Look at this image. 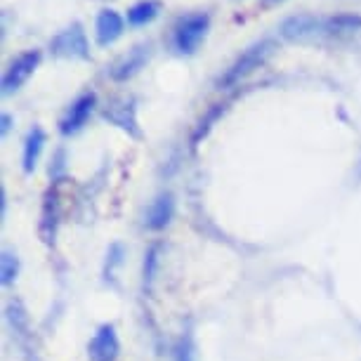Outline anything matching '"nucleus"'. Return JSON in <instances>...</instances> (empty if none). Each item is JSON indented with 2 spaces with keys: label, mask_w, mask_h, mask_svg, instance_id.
<instances>
[{
  "label": "nucleus",
  "mask_w": 361,
  "mask_h": 361,
  "mask_svg": "<svg viewBox=\"0 0 361 361\" xmlns=\"http://www.w3.org/2000/svg\"><path fill=\"white\" fill-rule=\"evenodd\" d=\"M274 47H276L274 40H260V43H253L250 47H246V50L236 57V62L224 71V76H220L217 87H220V90H229V87L238 85L243 78H248L255 69H260V66L267 62L269 54L274 52Z\"/></svg>",
  "instance_id": "f257e3e1"
},
{
  "label": "nucleus",
  "mask_w": 361,
  "mask_h": 361,
  "mask_svg": "<svg viewBox=\"0 0 361 361\" xmlns=\"http://www.w3.org/2000/svg\"><path fill=\"white\" fill-rule=\"evenodd\" d=\"M210 31V15L208 12H194V15L182 17L173 29V47L177 54H194L199 45L206 40Z\"/></svg>",
  "instance_id": "f03ea898"
},
{
  "label": "nucleus",
  "mask_w": 361,
  "mask_h": 361,
  "mask_svg": "<svg viewBox=\"0 0 361 361\" xmlns=\"http://www.w3.org/2000/svg\"><path fill=\"white\" fill-rule=\"evenodd\" d=\"M50 52L62 59H90V43L80 24H71L50 40Z\"/></svg>",
  "instance_id": "7ed1b4c3"
},
{
  "label": "nucleus",
  "mask_w": 361,
  "mask_h": 361,
  "mask_svg": "<svg viewBox=\"0 0 361 361\" xmlns=\"http://www.w3.org/2000/svg\"><path fill=\"white\" fill-rule=\"evenodd\" d=\"M38 64H40V50H26L19 54V57L12 59L10 66L3 73V80H0L3 94L17 92L19 87L31 78V73L38 69Z\"/></svg>",
  "instance_id": "20e7f679"
},
{
  "label": "nucleus",
  "mask_w": 361,
  "mask_h": 361,
  "mask_svg": "<svg viewBox=\"0 0 361 361\" xmlns=\"http://www.w3.org/2000/svg\"><path fill=\"white\" fill-rule=\"evenodd\" d=\"M279 31H281V36L286 40H307V38L329 36L326 33V17L322 15H293L288 19H283Z\"/></svg>",
  "instance_id": "39448f33"
},
{
  "label": "nucleus",
  "mask_w": 361,
  "mask_h": 361,
  "mask_svg": "<svg viewBox=\"0 0 361 361\" xmlns=\"http://www.w3.org/2000/svg\"><path fill=\"white\" fill-rule=\"evenodd\" d=\"M94 106H97V94L94 92H85L80 94L78 99L71 102V106L66 109V114L62 116V121H59V133L64 135V137H69V135H76L78 130H83V126L87 123V118L92 116Z\"/></svg>",
  "instance_id": "423d86ee"
},
{
  "label": "nucleus",
  "mask_w": 361,
  "mask_h": 361,
  "mask_svg": "<svg viewBox=\"0 0 361 361\" xmlns=\"http://www.w3.org/2000/svg\"><path fill=\"white\" fill-rule=\"evenodd\" d=\"M121 354V340L114 324L99 326L92 340L87 343V359L90 361H116Z\"/></svg>",
  "instance_id": "0eeeda50"
},
{
  "label": "nucleus",
  "mask_w": 361,
  "mask_h": 361,
  "mask_svg": "<svg viewBox=\"0 0 361 361\" xmlns=\"http://www.w3.org/2000/svg\"><path fill=\"white\" fill-rule=\"evenodd\" d=\"M149 50H152V47L147 43L135 45L130 52L123 54V57L109 69L111 80H116V83H126V80H130L133 76H137V73L145 69V64L149 62Z\"/></svg>",
  "instance_id": "6e6552de"
},
{
  "label": "nucleus",
  "mask_w": 361,
  "mask_h": 361,
  "mask_svg": "<svg viewBox=\"0 0 361 361\" xmlns=\"http://www.w3.org/2000/svg\"><path fill=\"white\" fill-rule=\"evenodd\" d=\"M104 118L109 123L118 126L121 130H126L133 137H140V126H137V106H135V99H114L111 104L104 109Z\"/></svg>",
  "instance_id": "1a4fd4ad"
},
{
  "label": "nucleus",
  "mask_w": 361,
  "mask_h": 361,
  "mask_svg": "<svg viewBox=\"0 0 361 361\" xmlns=\"http://www.w3.org/2000/svg\"><path fill=\"white\" fill-rule=\"evenodd\" d=\"M173 215H175V196L168 194V192L159 194L147 208L145 227L152 229V231H161V229H166L170 222H173Z\"/></svg>",
  "instance_id": "9d476101"
},
{
  "label": "nucleus",
  "mask_w": 361,
  "mask_h": 361,
  "mask_svg": "<svg viewBox=\"0 0 361 361\" xmlns=\"http://www.w3.org/2000/svg\"><path fill=\"white\" fill-rule=\"evenodd\" d=\"M126 22L118 12L114 10H102L97 15V22H94V38H97V45L109 47L114 45L116 40L123 36Z\"/></svg>",
  "instance_id": "9b49d317"
},
{
  "label": "nucleus",
  "mask_w": 361,
  "mask_h": 361,
  "mask_svg": "<svg viewBox=\"0 0 361 361\" xmlns=\"http://www.w3.org/2000/svg\"><path fill=\"white\" fill-rule=\"evenodd\" d=\"M45 142H47L45 130L38 126H33L29 130V135H26L24 152H22V168H24L26 175H31L33 170H36L38 161H40V154H43V149H45Z\"/></svg>",
  "instance_id": "f8f14e48"
},
{
  "label": "nucleus",
  "mask_w": 361,
  "mask_h": 361,
  "mask_svg": "<svg viewBox=\"0 0 361 361\" xmlns=\"http://www.w3.org/2000/svg\"><path fill=\"white\" fill-rule=\"evenodd\" d=\"M361 31V15L359 12H338V15L326 17V33L329 36H350Z\"/></svg>",
  "instance_id": "ddd939ff"
},
{
  "label": "nucleus",
  "mask_w": 361,
  "mask_h": 361,
  "mask_svg": "<svg viewBox=\"0 0 361 361\" xmlns=\"http://www.w3.org/2000/svg\"><path fill=\"white\" fill-rule=\"evenodd\" d=\"M57 217H59V203L57 192H47L43 203V220H40V236L45 243L54 241V229H57Z\"/></svg>",
  "instance_id": "4468645a"
},
{
  "label": "nucleus",
  "mask_w": 361,
  "mask_h": 361,
  "mask_svg": "<svg viewBox=\"0 0 361 361\" xmlns=\"http://www.w3.org/2000/svg\"><path fill=\"white\" fill-rule=\"evenodd\" d=\"M161 12V3L159 0H142V3L133 5L128 10V24L130 26H145L149 22H154Z\"/></svg>",
  "instance_id": "2eb2a0df"
},
{
  "label": "nucleus",
  "mask_w": 361,
  "mask_h": 361,
  "mask_svg": "<svg viewBox=\"0 0 361 361\" xmlns=\"http://www.w3.org/2000/svg\"><path fill=\"white\" fill-rule=\"evenodd\" d=\"M19 274V262L17 257L10 253V250H3V257H0V281L3 286L15 283V279Z\"/></svg>",
  "instance_id": "dca6fc26"
},
{
  "label": "nucleus",
  "mask_w": 361,
  "mask_h": 361,
  "mask_svg": "<svg viewBox=\"0 0 361 361\" xmlns=\"http://www.w3.org/2000/svg\"><path fill=\"white\" fill-rule=\"evenodd\" d=\"M159 253H161V246H152L145 255V283L147 286H152L156 279V269H159V262H161Z\"/></svg>",
  "instance_id": "f3484780"
},
{
  "label": "nucleus",
  "mask_w": 361,
  "mask_h": 361,
  "mask_svg": "<svg viewBox=\"0 0 361 361\" xmlns=\"http://www.w3.org/2000/svg\"><path fill=\"white\" fill-rule=\"evenodd\" d=\"M224 111V106L222 104H215V109H213V111H210L208 116H206V118H203L201 121V123H199V128H196V133H194V145H196V142H199L201 137H206V133L210 130V126H213L215 123V121L217 118H220V114Z\"/></svg>",
  "instance_id": "a211bd4d"
},
{
  "label": "nucleus",
  "mask_w": 361,
  "mask_h": 361,
  "mask_svg": "<svg viewBox=\"0 0 361 361\" xmlns=\"http://www.w3.org/2000/svg\"><path fill=\"white\" fill-rule=\"evenodd\" d=\"M173 359H175V361H196V357H194V345H192V338H182L180 343H177Z\"/></svg>",
  "instance_id": "6ab92c4d"
},
{
  "label": "nucleus",
  "mask_w": 361,
  "mask_h": 361,
  "mask_svg": "<svg viewBox=\"0 0 361 361\" xmlns=\"http://www.w3.org/2000/svg\"><path fill=\"white\" fill-rule=\"evenodd\" d=\"M10 128H12V116L10 114H3V116H0V135L5 137V135L10 133Z\"/></svg>",
  "instance_id": "aec40b11"
},
{
  "label": "nucleus",
  "mask_w": 361,
  "mask_h": 361,
  "mask_svg": "<svg viewBox=\"0 0 361 361\" xmlns=\"http://www.w3.org/2000/svg\"><path fill=\"white\" fill-rule=\"evenodd\" d=\"M267 3H281V0H267Z\"/></svg>",
  "instance_id": "412c9836"
}]
</instances>
